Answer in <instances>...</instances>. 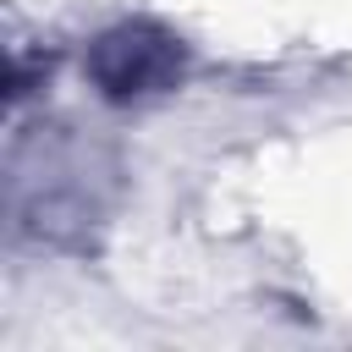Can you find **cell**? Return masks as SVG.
<instances>
[{"label":"cell","instance_id":"obj_1","mask_svg":"<svg viewBox=\"0 0 352 352\" xmlns=\"http://www.w3.org/2000/svg\"><path fill=\"white\" fill-rule=\"evenodd\" d=\"M182 72H187V50L160 22H116L88 50V82L116 104L170 94Z\"/></svg>","mask_w":352,"mask_h":352}]
</instances>
